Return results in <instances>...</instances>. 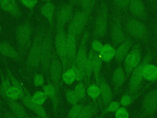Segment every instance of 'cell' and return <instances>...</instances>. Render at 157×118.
Listing matches in <instances>:
<instances>
[{
  "instance_id": "1",
  "label": "cell",
  "mask_w": 157,
  "mask_h": 118,
  "mask_svg": "<svg viewBox=\"0 0 157 118\" xmlns=\"http://www.w3.org/2000/svg\"><path fill=\"white\" fill-rule=\"evenodd\" d=\"M33 12L30 11L26 20L15 28V39L17 50L20 58V63L23 61L32 42L33 28L31 23V17Z\"/></svg>"
},
{
  "instance_id": "2",
  "label": "cell",
  "mask_w": 157,
  "mask_h": 118,
  "mask_svg": "<svg viewBox=\"0 0 157 118\" xmlns=\"http://www.w3.org/2000/svg\"><path fill=\"white\" fill-rule=\"evenodd\" d=\"M45 28L44 24L40 25L34 34L25 61V69L28 73L35 71L40 65L42 44Z\"/></svg>"
},
{
  "instance_id": "3",
  "label": "cell",
  "mask_w": 157,
  "mask_h": 118,
  "mask_svg": "<svg viewBox=\"0 0 157 118\" xmlns=\"http://www.w3.org/2000/svg\"><path fill=\"white\" fill-rule=\"evenodd\" d=\"M123 25L125 34H127L129 37L144 43H148L150 33L147 26L141 20L135 17H128Z\"/></svg>"
},
{
  "instance_id": "4",
  "label": "cell",
  "mask_w": 157,
  "mask_h": 118,
  "mask_svg": "<svg viewBox=\"0 0 157 118\" xmlns=\"http://www.w3.org/2000/svg\"><path fill=\"white\" fill-rule=\"evenodd\" d=\"M152 58V53L150 50H148L141 62L131 72L129 76L128 89L126 93L131 95H136L139 92L144 80L143 70L144 66L148 63L151 62Z\"/></svg>"
},
{
  "instance_id": "5",
  "label": "cell",
  "mask_w": 157,
  "mask_h": 118,
  "mask_svg": "<svg viewBox=\"0 0 157 118\" xmlns=\"http://www.w3.org/2000/svg\"><path fill=\"white\" fill-rule=\"evenodd\" d=\"M54 49L53 30L50 27L45 28L42 44L40 67L43 74L48 77L49 67Z\"/></svg>"
},
{
  "instance_id": "6",
  "label": "cell",
  "mask_w": 157,
  "mask_h": 118,
  "mask_svg": "<svg viewBox=\"0 0 157 118\" xmlns=\"http://www.w3.org/2000/svg\"><path fill=\"white\" fill-rule=\"evenodd\" d=\"M109 27V10L107 4L102 1L97 10L93 23V36L94 39H100L105 36Z\"/></svg>"
},
{
  "instance_id": "7",
  "label": "cell",
  "mask_w": 157,
  "mask_h": 118,
  "mask_svg": "<svg viewBox=\"0 0 157 118\" xmlns=\"http://www.w3.org/2000/svg\"><path fill=\"white\" fill-rule=\"evenodd\" d=\"M109 25L112 44L116 48L124 41L126 37L123 28L122 13L113 9Z\"/></svg>"
},
{
  "instance_id": "8",
  "label": "cell",
  "mask_w": 157,
  "mask_h": 118,
  "mask_svg": "<svg viewBox=\"0 0 157 118\" xmlns=\"http://www.w3.org/2000/svg\"><path fill=\"white\" fill-rule=\"evenodd\" d=\"M55 34L53 38L54 49L61 62L63 70L64 72L67 69V32L65 30V27L59 26H55Z\"/></svg>"
},
{
  "instance_id": "9",
  "label": "cell",
  "mask_w": 157,
  "mask_h": 118,
  "mask_svg": "<svg viewBox=\"0 0 157 118\" xmlns=\"http://www.w3.org/2000/svg\"><path fill=\"white\" fill-rule=\"evenodd\" d=\"M91 14L81 9L75 11L69 22L67 32L73 34L77 40L78 39L84 32Z\"/></svg>"
},
{
  "instance_id": "10",
  "label": "cell",
  "mask_w": 157,
  "mask_h": 118,
  "mask_svg": "<svg viewBox=\"0 0 157 118\" xmlns=\"http://www.w3.org/2000/svg\"><path fill=\"white\" fill-rule=\"evenodd\" d=\"M142 55L141 45L139 44H134L123 61V68L126 79L129 77L132 70L141 62Z\"/></svg>"
},
{
  "instance_id": "11",
  "label": "cell",
  "mask_w": 157,
  "mask_h": 118,
  "mask_svg": "<svg viewBox=\"0 0 157 118\" xmlns=\"http://www.w3.org/2000/svg\"><path fill=\"white\" fill-rule=\"evenodd\" d=\"M90 33L88 30L83 32L78 48L77 50L76 57L75 59V64L79 68L84 76V81L86 77L85 69L88 55V52H87V42Z\"/></svg>"
},
{
  "instance_id": "12",
  "label": "cell",
  "mask_w": 157,
  "mask_h": 118,
  "mask_svg": "<svg viewBox=\"0 0 157 118\" xmlns=\"http://www.w3.org/2000/svg\"><path fill=\"white\" fill-rule=\"evenodd\" d=\"M63 73L61 62L56 53L55 49H53V55L49 67L48 76L51 82L55 87L59 90L62 82V74Z\"/></svg>"
},
{
  "instance_id": "13",
  "label": "cell",
  "mask_w": 157,
  "mask_h": 118,
  "mask_svg": "<svg viewBox=\"0 0 157 118\" xmlns=\"http://www.w3.org/2000/svg\"><path fill=\"white\" fill-rule=\"evenodd\" d=\"M157 111V88L147 93L142 103V111L144 116H153Z\"/></svg>"
},
{
  "instance_id": "14",
  "label": "cell",
  "mask_w": 157,
  "mask_h": 118,
  "mask_svg": "<svg viewBox=\"0 0 157 118\" xmlns=\"http://www.w3.org/2000/svg\"><path fill=\"white\" fill-rule=\"evenodd\" d=\"M74 4L70 2L60 6L55 10V26L65 27V25L69 22L73 15Z\"/></svg>"
},
{
  "instance_id": "15",
  "label": "cell",
  "mask_w": 157,
  "mask_h": 118,
  "mask_svg": "<svg viewBox=\"0 0 157 118\" xmlns=\"http://www.w3.org/2000/svg\"><path fill=\"white\" fill-rule=\"evenodd\" d=\"M20 100L23 104L25 106V107L31 110L32 112L36 114L39 117L50 118L43 105L38 104L33 101L31 98V95L26 87L25 88V94L21 98Z\"/></svg>"
},
{
  "instance_id": "16",
  "label": "cell",
  "mask_w": 157,
  "mask_h": 118,
  "mask_svg": "<svg viewBox=\"0 0 157 118\" xmlns=\"http://www.w3.org/2000/svg\"><path fill=\"white\" fill-rule=\"evenodd\" d=\"M42 91H44L47 95V98H49V99L52 102L53 114L56 116L59 105V90L49 80H48L47 84H44L42 87Z\"/></svg>"
},
{
  "instance_id": "17",
  "label": "cell",
  "mask_w": 157,
  "mask_h": 118,
  "mask_svg": "<svg viewBox=\"0 0 157 118\" xmlns=\"http://www.w3.org/2000/svg\"><path fill=\"white\" fill-rule=\"evenodd\" d=\"M128 10L130 13L136 18L147 21L148 15L143 0H130Z\"/></svg>"
},
{
  "instance_id": "18",
  "label": "cell",
  "mask_w": 157,
  "mask_h": 118,
  "mask_svg": "<svg viewBox=\"0 0 157 118\" xmlns=\"http://www.w3.org/2000/svg\"><path fill=\"white\" fill-rule=\"evenodd\" d=\"M77 39L75 36L67 32L66 42V59H67V69L75 63V59L77 53Z\"/></svg>"
},
{
  "instance_id": "19",
  "label": "cell",
  "mask_w": 157,
  "mask_h": 118,
  "mask_svg": "<svg viewBox=\"0 0 157 118\" xmlns=\"http://www.w3.org/2000/svg\"><path fill=\"white\" fill-rule=\"evenodd\" d=\"M98 85L100 89V96L101 98L102 105L104 108H105L112 101L113 93L110 86L102 74L100 76Z\"/></svg>"
},
{
  "instance_id": "20",
  "label": "cell",
  "mask_w": 157,
  "mask_h": 118,
  "mask_svg": "<svg viewBox=\"0 0 157 118\" xmlns=\"http://www.w3.org/2000/svg\"><path fill=\"white\" fill-rule=\"evenodd\" d=\"M133 44V39L128 36L126 37V39L122 43L116 47L114 58L115 61L118 65H120L122 62H123L125 57L131 50Z\"/></svg>"
},
{
  "instance_id": "21",
  "label": "cell",
  "mask_w": 157,
  "mask_h": 118,
  "mask_svg": "<svg viewBox=\"0 0 157 118\" xmlns=\"http://www.w3.org/2000/svg\"><path fill=\"white\" fill-rule=\"evenodd\" d=\"M0 8L17 19L22 16L21 10L16 0H0Z\"/></svg>"
},
{
  "instance_id": "22",
  "label": "cell",
  "mask_w": 157,
  "mask_h": 118,
  "mask_svg": "<svg viewBox=\"0 0 157 118\" xmlns=\"http://www.w3.org/2000/svg\"><path fill=\"white\" fill-rule=\"evenodd\" d=\"M39 10L40 14L42 16H44L47 20L50 28L53 31V29L55 28V26L54 17L56 8L55 4L51 1L46 2L44 5H42L40 7Z\"/></svg>"
},
{
  "instance_id": "23",
  "label": "cell",
  "mask_w": 157,
  "mask_h": 118,
  "mask_svg": "<svg viewBox=\"0 0 157 118\" xmlns=\"http://www.w3.org/2000/svg\"><path fill=\"white\" fill-rule=\"evenodd\" d=\"M0 54L17 62H20V58L18 50L8 41L0 42Z\"/></svg>"
},
{
  "instance_id": "24",
  "label": "cell",
  "mask_w": 157,
  "mask_h": 118,
  "mask_svg": "<svg viewBox=\"0 0 157 118\" xmlns=\"http://www.w3.org/2000/svg\"><path fill=\"white\" fill-rule=\"evenodd\" d=\"M126 79V78L124 68L121 65H119L114 70L112 76V84L115 93L118 92L122 87Z\"/></svg>"
},
{
  "instance_id": "25",
  "label": "cell",
  "mask_w": 157,
  "mask_h": 118,
  "mask_svg": "<svg viewBox=\"0 0 157 118\" xmlns=\"http://www.w3.org/2000/svg\"><path fill=\"white\" fill-rule=\"evenodd\" d=\"M5 102L7 104L9 111L17 118H31L23 103H20L17 100H7Z\"/></svg>"
},
{
  "instance_id": "26",
  "label": "cell",
  "mask_w": 157,
  "mask_h": 118,
  "mask_svg": "<svg viewBox=\"0 0 157 118\" xmlns=\"http://www.w3.org/2000/svg\"><path fill=\"white\" fill-rule=\"evenodd\" d=\"M98 106L96 101H92L83 106L77 118H92L98 112Z\"/></svg>"
},
{
  "instance_id": "27",
  "label": "cell",
  "mask_w": 157,
  "mask_h": 118,
  "mask_svg": "<svg viewBox=\"0 0 157 118\" xmlns=\"http://www.w3.org/2000/svg\"><path fill=\"white\" fill-rule=\"evenodd\" d=\"M143 79L151 83L157 81V66L148 63L144 66L143 70Z\"/></svg>"
},
{
  "instance_id": "28",
  "label": "cell",
  "mask_w": 157,
  "mask_h": 118,
  "mask_svg": "<svg viewBox=\"0 0 157 118\" xmlns=\"http://www.w3.org/2000/svg\"><path fill=\"white\" fill-rule=\"evenodd\" d=\"M116 48L110 44H104L101 52L99 53L101 59L102 61L109 63L115 57Z\"/></svg>"
},
{
  "instance_id": "29",
  "label": "cell",
  "mask_w": 157,
  "mask_h": 118,
  "mask_svg": "<svg viewBox=\"0 0 157 118\" xmlns=\"http://www.w3.org/2000/svg\"><path fill=\"white\" fill-rule=\"evenodd\" d=\"M94 55V52L90 48L88 52V58L86 63V69H85L86 77H85V80L84 81L86 88L90 84L91 76V74H93V63Z\"/></svg>"
},
{
  "instance_id": "30",
  "label": "cell",
  "mask_w": 157,
  "mask_h": 118,
  "mask_svg": "<svg viewBox=\"0 0 157 118\" xmlns=\"http://www.w3.org/2000/svg\"><path fill=\"white\" fill-rule=\"evenodd\" d=\"M102 63V61L101 59L99 53L94 52V58H93V73L94 74L96 84L98 85L99 84V77L101 76Z\"/></svg>"
},
{
  "instance_id": "31",
  "label": "cell",
  "mask_w": 157,
  "mask_h": 118,
  "mask_svg": "<svg viewBox=\"0 0 157 118\" xmlns=\"http://www.w3.org/2000/svg\"><path fill=\"white\" fill-rule=\"evenodd\" d=\"M0 76L1 79L0 84V96L5 101L7 100L6 92L12 85L9 77L7 75H6L5 76L2 73L1 69H0Z\"/></svg>"
},
{
  "instance_id": "32",
  "label": "cell",
  "mask_w": 157,
  "mask_h": 118,
  "mask_svg": "<svg viewBox=\"0 0 157 118\" xmlns=\"http://www.w3.org/2000/svg\"><path fill=\"white\" fill-rule=\"evenodd\" d=\"M24 94L25 93L21 92L18 88L11 85L6 92V98H7L6 100H18L19 99L20 100Z\"/></svg>"
},
{
  "instance_id": "33",
  "label": "cell",
  "mask_w": 157,
  "mask_h": 118,
  "mask_svg": "<svg viewBox=\"0 0 157 118\" xmlns=\"http://www.w3.org/2000/svg\"><path fill=\"white\" fill-rule=\"evenodd\" d=\"M62 82L67 85H72L75 81V76L74 69L72 67L68 68L63 73Z\"/></svg>"
},
{
  "instance_id": "34",
  "label": "cell",
  "mask_w": 157,
  "mask_h": 118,
  "mask_svg": "<svg viewBox=\"0 0 157 118\" xmlns=\"http://www.w3.org/2000/svg\"><path fill=\"white\" fill-rule=\"evenodd\" d=\"M73 90L80 101H82L85 98L86 94V87L84 81L78 82L75 85Z\"/></svg>"
},
{
  "instance_id": "35",
  "label": "cell",
  "mask_w": 157,
  "mask_h": 118,
  "mask_svg": "<svg viewBox=\"0 0 157 118\" xmlns=\"http://www.w3.org/2000/svg\"><path fill=\"white\" fill-rule=\"evenodd\" d=\"M130 0H112L113 9L121 13L126 12L128 10Z\"/></svg>"
},
{
  "instance_id": "36",
  "label": "cell",
  "mask_w": 157,
  "mask_h": 118,
  "mask_svg": "<svg viewBox=\"0 0 157 118\" xmlns=\"http://www.w3.org/2000/svg\"><path fill=\"white\" fill-rule=\"evenodd\" d=\"M86 94L94 101L100 96V89L99 85L95 84H91L86 88Z\"/></svg>"
},
{
  "instance_id": "37",
  "label": "cell",
  "mask_w": 157,
  "mask_h": 118,
  "mask_svg": "<svg viewBox=\"0 0 157 118\" xmlns=\"http://www.w3.org/2000/svg\"><path fill=\"white\" fill-rule=\"evenodd\" d=\"M140 93H140L139 92L137 94L131 95V94L126 93L121 96L120 99V105L124 108L129 106L133 102V101L136 100L140 95Z\"/></svg>"
},
{
  "instance_id": "38",
  "label": "cell",
  "mask_w": 157,
  "mask_h": 118,
  "mask_svg": "<svg viewBox=\"0 0 157 118\" xmlns=\"http://www.w3.org/2000/svg\"><path fill=\"white\" fill-rule=\"evenodd\" d=\"M31 98L34 103L40 105H43L48 98L44 91L37 90L31 95Z\"/></svg>"
},
{
  "instance_id": "39",
  "label": "cell",
  "mask_w": 157,
  "mask_h": 118,
  "mask_svg": "<svg viewBox=\"0 0 157 118\" xmlns=\"http://www.w3.org/2000/svg\"><path fill=\"white\" fill-rule=\"evenodd\" d=\"M64 95L67 102L72 106L77 104L80 101L74 90L66 89L64 90Z\"/></svg>"
},
{
  "instance_id": "40",
  "label": "cell",
  "mask_w": 157,
  "mask_h": 118,
  "mask_svg": "<svg viewBox=\"0 0 157 118\" xmlns=\"http://www.w3.org/2000/svg\"><path fill=\"white\" fill-rule=\"evenodd\" d=\"M96 1L97 0H80L78 4L81 7V10L91 13Z\"/></svg>"
},
{
  "instance_id": "41",
  "label": "cell",
  "mask_w": 157,
  "mask_h": 118,
  "mask_svg": "<svg viewBox=\"0 0 157 118\" xmlns=\"http://www.w3.org/2000/svg\"><path fill=\"white\" fill-rule=\"evenodd\" d=\"M83 106V105L82 104H80V103H77L76 104L72 105L71 108L69 109L66 118H77Z\"/></svg>"
},
{
  "instance_id": "42",
  "label": "cell",
  "mask_w": 157,
  "mask_h": 118,
  "mask_svg": "<svg viewBox=\"0 0 157 118\" xmlns=\"http://www.w3.org/2000/svg\"><path fill=\"white\" fill-rule=\"evenodd\" d=\"M33 84L34 87H42L45 84V79L43 74L35 73L33 77Z\"/></svg>"
},
{
  "instance_id": "43",
  "label": "cell",
  "mask_w": 157,
  "mask_h": 118,
  "mask_svg": "<svg viewBox=\"0 0 157 118\" xmlns=\"http://www.w3.org/2000/svg\"><path fill=\"white\" fill-rule=\"evenodd\" d=\"M120 107V104L119 101H112L105 108L104 111V114L109 112H115Z\"/></svg>"
},
{
  "instance_id": "44",
  "label": "cell",
  "mask_w": 157,
  "mask_h": 118,
  "mask_svg": "<svg viewBox=\"0 0 157 118\" xmlns=\"http://www.w3.org/2000/svg\"><path fill=\"white\" fill-rule=\"evenodd\" d=\"M104 44L98 39H93L91 44V49L95 52L99 53L103 47Z\"/></svg>"
},
{
  "instance_id": "45",
  "label": "cell",
  "mask_w": 157,
  "mask_h": 118,
  "mask_svg": "<svg viewBox=\"0 0 157 118\" xmlns=\"http://www.w3.org/2000/svg\"><path fill=\"white\" fill-rule=\"evenodd\" d=\"M115 118H129V114L127 109L124 107H120L115 112Z\"/></svg>"
},
{
  "instance_id": "46",
  "label": "cell",
  "mask_w": 157,
  "mask_h": 118,
  "mask_svg": "<svg viewBox=\"0 0 157 118\" xmlns=\"http://www.w3.org/2000/svg\"><path fill=\"white\" fill-rule=\"evenodd\" d=\"M71 67H72L74 69L75 76V81H77V82L80 81H84V76L79 68L76 66L75 63H73Z\"/></svg>"
},
{
  "instance_id": "47",
  "label": "cell",
  "mask_w": 157,
  "mask_h": 118,
  "mask_svg": "<svg viewBox=\"0 0 157 118\" xmlns=\"http://www.w3.org/2000/svg\"><path fill=\"white\" fill-rule=\"evenodd\" d=\"M20 2L26 7L30 9V11H33V9L37 4L38 0H19Z\"/></svg>"
},
{
  "instance_id": "48",
  "label": "cell",
  "mask_w": 157,
  "mask_h": 118,
  "mask_svg": "<svg viewBox=\"0 0 157 118\" xmlns=\"http://www.w3.org/2000/svg\"><path fill=\"white\" fill-rule=\"evenodd\" d=\"M4 118H17L10 111L6 110L4 111Z\"/></svg>"
},
{
  "instance_id": "49",
  "label": "cell",
  "mask_w": 157,
  "mask_h": 118,
  "mask_svg": "<svg viewBox=\"0 0 157 118\" xmlns=\"http://www.w3.org/2000/svg\"><path fill=\"white\" fill-rule=\"evenodd\" d=\"M151 8L154 10H157V0H147Z\"/></svg>"
},
{
  "instance_id": "50",
  "label": "cell",
  "mask_w": 157,
  "mask_h": 118,
  "mask_svg": "<svg viewBox=\"0 0 157 118\" xmlns=\"http://www.w3.org/2000/svg\"><path fill=\"white\" fill-rule=\"evenodd\" d=\"M0 111H4V102L0 98Z\"/></svg>"
},
{
  "instance_id": "51",
  "label": "cell",
  "mask_w": 157,
  "mask_h": 118,
  "mask_svg": "<svg viewBox=\"0 0 157 118\" xmlns=\"http://www.w3.org/2000/svg\"><path fill=\"white\" fill-rule=\"evenodd\" d=\"M153 31L156 34V48H157V23L155 25L154 28H153Z\"/></svg>"
},
{
  "instance_id": "52",
  "label": "cell",
  "mask_w": 157,
  "mask_h": 118,
  "mask_svg": "<svg viewBox=\"0 0 157 118\" xmlns=\"http://www.w3.org/2000/svg\"><path fill=\"white\" fill-rule=\"evenodd\" d=\"M79 1H80V0H72V2H73L74 4H78Z\"/></svg>"
},
{
  "instance_id": "53",
  "label": "cell",
  "mask_w": 157,
  "mask_h": 118,
  "mask_svg": "<svg viewBox=\"0 0 157 118\" xmlns=\"http://www.w3.org/2000/svg\"><path fill=\"white\" fill-rule=\"evenodd\" d=\"M0 118H4V111H0Z\"/></svg>"
},
{
  "instance_id": "54",
  "label": "cell",
  "mask_w": 157,
  "mask_h": 118,
  "mask_svg": "<svg viewBox=\"0 0 157 118\" xmlns=\"http://www.w3.org/2000/svg\"><path fill=\"white\" fill-rule=\"evenodd\" d=\"M42 1H44V2H48V1H50V0H41Z\"/></svg>"
},
{
  "instance_id": "55",
  "label": "cell",
  "mask_w": 157,
  "mask_h": 118,
  "mask_svg": "<svg viewBox=\"0 0 157 118\" xmlns=\"http://www.w3.org/2000/svg\"><path fill=\"white\" fill-rule=\"evenodd\" d=\"M1 23H0V33H1Z\"/></svg>"
}]
</instances>
